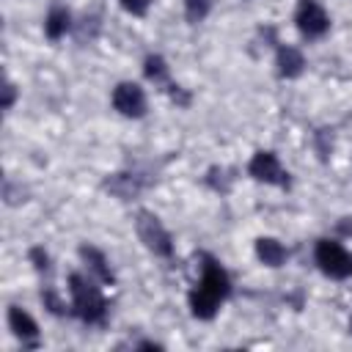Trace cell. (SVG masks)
I'll return each instance as SVG.
<instances>
[{
    "label": "cell",
    "mask_w": 352,
    "mask_h": 352,
    "mask_svg": "<svg viewBox=\"0 0 352 352\" xmlns=\"http://www.w3.org/2000/svg\"><path fill=\"white\" fill-rule=\"evenodd\" d=\"M228 294H231V278H228V272L212 256H204L201 280L195 283V289L187 297L192 316L195 319H212L217 314V308L228 300Z\"/></svg>",
    "instance_id": "1"
},
{
    "label": "cell",
    "mask_w": 352,
    "mask_h": 352,
    "mask_svg": "<svg viewBox=\"0 0 352 352\" xmlns=\"http://www.w3.org/2000/svg\"><path fill=\"white\" fill-rule=\"evenodd\" d=\"M69 294H72V308L74 314L85 322V324H102L104 316H107V302L99 292V286L80 275V272H72L69 275Z\"/></svg>",
    "instance_id": "2"
},
{
    "label": "cell",
    "mask_w": 352,
    "mask_h": 352,
    "mask_svg": "<svg viewBox=\"0 0 352 352\" xmlns=\"http://www.w3.org/2000/svg\"><path fill=\"white\" fill-rule=\"evenodd\" d=\"M314 261L319 264V270L336 280H346L352 278V253L336 242V239H319L314 248Z\"/></svg>",
    "instance_id": "3"
},
{
    "label": "cell",
    "mask_w": 352,
    "mask_h": 352,
    "mask_svg": "<svg viewBox=\"0 0 352 352\" xmlns=\"http://www.w3.org/2000/svg\"><path fill=\"white\" fill-rule=\"evenodd\" d=\"M135 228H138V236L140 242L154 253V256H162V258H170L173 256V242H170V234L165 231V226L160 223L157 214L140 209L135 214Z\"/></svg>",
    "instance_id": "4"
},
{
    "label": "cell",
    "mask_w": 352,
    "mask_h": 352,
    "mask_svg": "<svg viewBox=\"0 0 352 352\" xmlns=\"http://www.w3.org/2000/svg\"><path fill=\"white\" fill-rule=\"evenodd\" d=\"M294 22L305 38H322L330 30V16L316 0H300L294 11Z\"/></svg>",
    "instance_id": "5"
},
{
    "label": "cell",
    "mask_w": 352,
    "mask_h": 352,
    "mask_svg": "<svg viewBox=\"0 0 352 352\" xmlns=\"http://www.w3.org/2000/svg\"><path fill=\"white\" fill-rule=\"evenodd\" d=\"M248 173L256 182L275 184V187H289V173L283 170L278 154H272V151H256L248 162Z\"/></svg>",
    "instance_id": "6"
},
{
    "label": "cell",
    "mask_w": 352,
    "mask_h": 352,
    "mask_svg": "<svg viewBox=\"0 0 352 352\" xmlns=\"http://www.w3.org/2000/svg\"><path fill=\"white\" fill-rule=\"evenodd\" d=\"M113 107L126 118H140L146 113V94L138 82H118L113 88Z\"/></svg>",
    "instance_id": "7"
},
{
    "label": "cell",
    "mask_w": 352,
    "mask_h": 352,
    "mask_svg": "<svg viewBox=\"0 0 352 352\" xmlns=\"http://www.w3.org/2000/svg\"><path fill=\"white\" fill-rule=\"evenodd\" d=\"M275 66H278V74H280V77L294 80V77L302 74V69H305V58H302V52H300L297 47H292V44H280V47H278V55H275Z\"/></svg>",
    "instance_id": "8"
},
{
    "label": "cell",
    "mask_w": 352,
    "mask_h": 352,
    "mask_svg": "<svg viewBox=\"0 0 352 352\" xmlns=\"http://www.w3.org/2000/svg\"><path fill=\"white\" fill-rule=\"evenodd\" d=\"M80 258L85 261L88 272H91L99 283H113V280H116V275H113V270H110V264H107V258H104L102 250H96V248H91V245H82V248H80Z\"/></svg>",
    "instance_id": "9"
},
{
    "label": "cell",
    "mask_w": 352,
    "mask_h": 352,
    "mask_svg": "<svg viewBox=\"0 0 352 352\" xmlns=\"http://www.w3.org/2000/svg\"><path fill=\"white\" fill-rule=\"evenodd\" d=\"M8 327H11V333H14L16 338H22V344H28V341L33 344L36 336H38V324H36V319H33L28 311L16 308V305L8 308Z\"/></svg>",
    "instance_id": "10"
},
{
    "label": "cell",
    "mask_w": 352,
    "mask_h": 352,
    "mask_svg": "<svg viewBox=\"0 0 352 352\" xmlns=\"http://www.w3.org/2000/svg\"><path fill=\"white\" fill-rule=\"evenodd\" d=\"M256 256L267 267H280L286 261V248L272 236H258L256 239Z\"/></svg>",
    "instance_id": "11"
},
{
    "label": "cell",
    "mask_w": 352,
    "mask_h": 352,
    "mask_svg": "<svg viewBox=\"0 0 352 352\" xmlns=\"http://www.w3.org/2000/svg\"><path fill=\"white\" fill-rule=\"evenodd\" d=\"M69 25H72V14H69L63 6H55V8H50V14H47V19H44V33H47V38L58 41V38L66 36Z\"/></svg>",
    "instance_id": "12"
},
{
    "label": "cell",
    "mask_w": 352,
    "mask_h": 352,
    "mask_svg": "<svg viewBox=\"0 0 352 352\" xmlns=\"http://www.w3.org/2000/svg\"><path fill=\"white\" fill-rule=\"evenodd\" d=\"M143 72H146V77H148L151 82L165 85V88L170 85V82H168V63H165L162 55H148L146 63H143Z\"/></svg>",
    "instance_id": "13"
},
{
    "label": "cell",
    "mask_w": 352,
    "mask_h": 352,
    "mask_svg": "<svg viewBox=\"0 0 352 352\" xmlns=\"http://www.w3.org/2000/svg\"><path fill=\"white\" fill-rule=\"evenodd\" d=\"M209 8H212V0H184V16H187V22L206 19Z\"/></svg>",
    "instance_id": "14"
},
{
    "label": "cell",
    "mask_w": 352,
    "mask_h": 352,
    "mask_svg": "<svg viewBox=\"0 0 352 352\" xmlns=\"http://www.w3.org/2000/svg\"><path fill=\"white\" fill-rule=\"evenodd\" d=\"M121 3V8L126 11V14H132V16H143L146 11H148V0H118Z\"/></svg>",
    "instance_id": "15"
},
{
    "label": "cell",
    "mask_w": 352,
    "mask_h": 352,
    "mask_svg": "<svg viewBox=\"0 0 352 352\" xmlns=\"http://www.w3.org/2000/svg\"><path fill=\"white\" fill-rule=\"evenodd\" d=\"M41 300H44V308H50L52 314H63V302L58 300V294L52 289H44L41 292Z\"/></svg>",
    "instance_id": "16"
},
{
    "label": "cell",
    "mask_w": 352,
    "mask_h": 352,
    "mask_svg": "<svg viewBox=\"0 0 352 352\" xmlns=\"http://www.w3.org/2000/svg\"><path fill=\"white\" fill-rule=\"evenodd\" d=\"M30 261H33V267H36V270H47L50 256L44 253V248H30Z\"/></svg>",
    "instance_id": "17"
},
{
    "label": "cell",
    "mask_w": 352,
    "mask_h": 352,
    "mask_svg": "<svg viewBox=\"0 0 352 352\" xmlns=\"http://www.w3.org/2000/svg\"><path fill=\"white\" fill-rule=\"evenodd\" d=\"M14 99H16V88H14V82H6L3 85V110H11Z\"/></svg>",
    "instance_id": "18"
},
{
    "label": "cell",
    "mask_w": 352,
    "mask_h": 352,
    "mask_svg": "<svg viewBox=\"0 0 352 352\" xmlns=\"http://www.w3.org/2000/svg\"><path fill=\"white\" fill-rule=\"evenodd\" d=\"M349 330H352V319H349Z\"/></svg>",
    "instance_id": "19"
}]
</instances>
